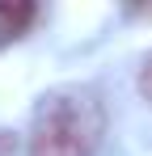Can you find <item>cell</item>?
<instances>
[{
  "mask_svg": "<svg viewBox=\"0 0 152 156\" xmlns=\"http://www.w3.org/2000/svg\"><path fill=\"white\" fill-rule=\"evenodd\" d=\"M139 93H144V101L152 105V55L144 59V68H139Z\"/></svg>",
  "mask_w": 152,
  "mask_h": 156,
  "instance_id": "3",
  "label": "cell"
},
{
  "mask_svg": "<svg viewBox=\"0 0 152 156\" xmlns=\"http://www.w3.org/2000/svg\"><path fill=\"white\" fill-rule=\"evenodd\" d=\"M106 135V110L93 89H55L34 110L30 156H97Z\"/></svg>",
  "mask_w": 152,
  "mask_h": 156,
  "instance_id": "1",
  "label": "cell"
},
{
  "mask_svg": "<svg viewBox=\"0 0 152 156\" xmlns=\"http://www.w3.org/2000/svg\"><path fill=\"white\" fill-rule=\"evenodd\" d=\"M34 17H38L34 0H0V47L17 42L25 30L34 26Z\"/></svg>",
  "mask_w": 152,
  "mask_h": 156,
  "instance_id": "2",
  "label": "cell"
}]
</instances>
